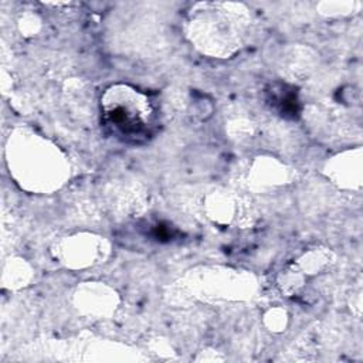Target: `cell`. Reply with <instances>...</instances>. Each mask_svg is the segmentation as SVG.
Instances as JSON below:
<instances>
[{"label": "cell", "instance_id": "1", "mask_svg": "<svg viewBox=\"0 0 363 363\" xmlns=\"http://www.w3.org/2000/svg\"><path fill=\"white\" fill-rule=\"evenodd\" d=\"M102 121L118 139L140 143L152 135L153 109L145 94L126 86H111L101 99Z\"/></svg>", "mask_w": 363, "mask_h": 363}]
</instances>
